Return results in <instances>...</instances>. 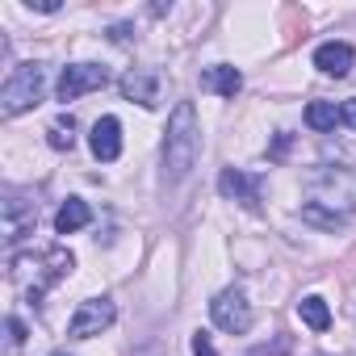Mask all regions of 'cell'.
Listing matches in <instances>:
<instances>
[{
    "label": "cell",
    "instance_id": "cell-1",
    "mask_svg": "<svg viewBox=\"0 0 356 356\" xmlns=\"http://www.w3.org/2000/svg\"><path fill=\"white\" fill-rule=\"evenodd\" d=\"M356 214V168L323 163L306 176V202L302 218L318 231H339Z\"/></svg>",
    "mask_w": 356,
    "mask_h": 356
},
{
    "label": "cell",
    "instance_id": "cell-2",
    "mask_svg": "<svg viewBox=\"0 0 356 356\" xmlns=\"http://www.w3.org/2000/svg\"><path fill=\"white\" fill-rule=\"evenodd\" d=\"M202 155V126H197V109L193 101H181L168 118V138H163V163H168V176L181 181V176L193 172Z\"/></svg>",
    "mask_w": 356,
    "mask_h": 356
},
{
    "label": "cell",
    "instance_id": "cell-3",
    "mask_svg": "<svg viewBox=\"0 0 356 356\" xmlns=\"http://www.w3.org/2000/svg\"><path fill=\"white\" fill-rule=\"evenodd\" d=\"M42 84H47V67H42V63H22V67H13V76L5 80V88H0V113H5V118H17V113L34 109L38 97H42Z\"/></svg>",
    "mask_w": 356,
    "mask_h": 356
},
{
    "label": "cell",
    "instance_id": "cell-4",
    "mask_svg": "<svg viewBox=\"0 0 356 356\" xmlns=\"http://www.w3.org/2000/svg\"><path fill=\"white\" fill-rule=\"evenodd\" d=\"M113 318H118V310H113L109 298H88V302H80L76 314L67 318V335H72V339H92V335L109 331Z\"/></svg>",
    "mask_w": 356,
    "mask_h": 356
},
{
    "label": "cell",
    "instance_id": "cell-5",
    "mask_svg": "<svg viewBox=\"0 0 356 356\" xmlns=\"http://www.w3.org/2000/svg\"><path fill=\"white\" fill-rule=\"evenodd\" d=\"M210 318L214 327H222L227 335H243L252 327V302L239 293V289H222L214 302H210Z\"/></svg>",
    "mask_w": 356,
    "mask_h": 356
},
{
    "label": "cell",
    "instance_id": "cell-6",
    "mask_svg": "<svg viewBox=\"0 0 356 356\" xmlns=\"http://www.w3.org/2000/svg\"><path fill=\"white\" fill-rule=\"evenodd\" d=\"M105 84H109V67H101V63H72V67H63L55 92H59V101H80L84 92H97Z\"/></svg>",
    "mask_w": 356,
    "mask_h": 356
},
{
    "label": "cell",
    "instance_id": "cell-7",
    "mask_svg": "<svg viewBox=\"0 0 356 356\" xmlns=\"http://www.w3.org/2000/svg\"><path fill=\"white\" fill-rule=\"evenodd\" d=\"M218 189H222L227 202H239V206H248V210L260 206V176H248V172H239V168H227V172L218 176Z\"/></svg>",
    "mask_w": 356,
    "mask_h": 356
},
{
    "label": "cell",
    "instance_id": "cell-8",
    "mask_svg": "<svg viewBox=\"0 0 356 356\" xmlns=\"http://www.w3.org/2000/svg\"><path fill=\"white\" fill-rule=\"evenodd\" d=\"M88 147H92V155L101 163H113L122 155V122L118 118H101L92 126V134H88Z\"/></svg>",
    "mask_w": 356,
    "mask_h": 356
},
{
    "label": "cell",
    "instance_id": "cell-9",
    "mask_svg": "<svg viewBox=\"0 0 356 356\" xmlns=\"http://www.w3.org/2000/svg\"><path fill=\"white\" fill-rule=\"evenodd\" d=\"M352 59H356V55H352L348 42H323V47L314 51V67H318L323 76H335V80L352 72Z\"/></svg>",
    "mask_w": 356,
    "mask_h": 356
},
{
    "label": "cell",
    "instance_id": "cell-10",
    "mask_svg": "<svg viewBox=\"0 0 356 356\" xmlns=\"http://www.w3.org/2000/svg\"><path fill=\"white\" fill-rule=\"evenodd\" d=\"M122 97H126V101H138L143 109H151V105L159 101V76H155V72H130V76L122 80Z\"/></svg>",
    "mask_w": 356,
    "mask_h": 356
},
{
    "label": "cell",
    "instance_id": "cell-11",
    "mask_svg": "<svg viewBox=\"0 0 356 356\" xmlns=\"http://www.w3.org/2000/svg\"><path fill=\"white\" fill-rule=\"evenodd\" d=\"M92 222V210H88V202H80V197H67L63 206H59V214H55V231L59 235H76V231H84Z\"/></svg>",
    "mask_w": 356,
    "mask_h": 356
},
{
    "label": "cell",
    "instance_id": "cell-12",
    "mask_svg": "<svg viewBox=\"0 0 356 356\" xmlns=\"http://www.w3.org/2000/svg\"><path fill=\"white\" fill-rule=\"evenodd\" d=\"M206 88H214L218 97H235L239 88H243V76H239V67H227V63H218V67H210L206 72V80H202Z\"/></svg>",
    "mask_w": 356,
    "mask_h": 356
},
{
    "label": "cell",
    "instance_id": "cell-13",
    "mask_svg": "<svg viewBox=\"0 0 356 356\" xmlns=\"http://www.w3.org/2000/svg\"><path fill=\"white\" fill-rule=\"evenodd\" d=\"M339 122H343V113L335 109V101H310V105H306V126H310V130L327 134V130H335Z\"/></svg>",
    "mask_w": 356,
    "mask_h": 356
},
{
    "label": "cell",
    "instance_id": "cell-14",
    "mask_svg": "<svg viewBox=\"0 0 356 356\" xmlns=\"http://www.w3.org/2000/svg\"><path fill=\"white\" fill-rule=\"evenodd\" d=\"M298 318H302L310 331H327V327H331V310H327V302H323L318 293H310V298L298 302Z\"/></svg>",
    "mask_w": 356,
    "mask_h": 356
},
{
    "label": "cell",
    "instance_id": "cell-15",
    "mask_svg": "<svg viewBox=\"0 0 356 356\" xmlns=\"http://www.w3.org/2000/svg\"><path fill=\"white\" fill-rule=\"evenodd\" d=\"M72 130H76V122H72V118L51 122V130H47V134H51V147H55V151H72V143H76V134H72Z\"/></svg>",
    "mask_w": 356,
    "mask_h": 356
},
{
    "label": "cell",
    "instance_id": "cell-16",
    "mask_svg": "<svg viewBox=\"0 0 356 356\" xmlns=\"http://www.w3.org/2000/svg\"><path fill=\"white\" fill-rule=\"evenodd\" d=\"M5 327H9V343H13V348H22V343H26V323H22L17 314H9V323H5Z\"/></svg>",
    "mask_w": 356,
    "mask_h": 356
},
{
    "label": "cell",
    "instance_id": "cell-17",
    "mask_svg": "<svg viewBox=\"0 0 356 356\" xmlns=\"http://www.w3.org/2000/svg\"><path fill=\"white\" fill-rule=\"evenodd\" d=\"M193 356H218V352H214V339H210L206 331L193 335Z\"/></svg>",
    "mask_w": 356,
    "mask_h": 356
},
{
    "label": "cell",
    "instance_id": "cell-18",
    "mask_svg": "<svg viewBox=\"0 0 356 356\" xmlns=\"http://www.w3.org/2000/svg\"><path fill=\"white\" fill-rule=\"evenodd\" d=\"M339 113H343V122L356 130V97H352V101H343V105H339Z\"/></svg>",
    "mask_w": 356,
    "mask_h": 356
},
{
    "label": "cell",
    "instance_id": "cell-19",
    "mask_svg": "<svg viewBox=\"0 0 356 356\" xmlns=\"http://www.w3.org/2000/svg\"><path fill=\"white\" fill-rule=\"evenodd\" d=\"M51 356H67V352H51Z\"/></svg>",
    "mask_w": 356,
    "mask_h": 356
}]
</instances>
